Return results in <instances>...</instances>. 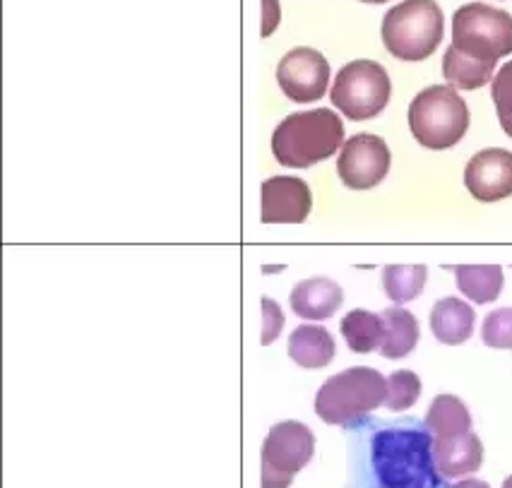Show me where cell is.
<instances>
[{"label":"cell","mask_w":512,"mask_h":488,"mask_svg":"<svg viewBox=\"0 0 512 488\" xmlns=\"http://www.w3.org/2000/svg\"><path fill=\"white\" fill-rule=\"evenodd\" d=\"M279 22V3L277 0H263V37H270Z\"/></svg>","instance_id":"obj_27"},{"label":"cell","mask_w":512,"mask_h":488,"mask_svg":"<svg viewBox=\"0 0 512 488\" xmlns=\"http://www.w3.org/2000/svg\"><path fill=\"white\" fill-rule=\"evenodd\" d=\"M335 351V337L323 325H299L289 335V359L301 368H325Z\"/></svg>","instance_id":"obj_16"},{"label":"cell","mask_w":512,"mask_h":488,"mask_svg":"<svg viewBox=\"0 0 512 488\" xmlns=\"http://www.w3.org/2000/svg\"><path fill=\"white\" fill-rule=\"evenodd\" d=\"M315 455L313 431L301 421L272 426L263 443V488H289Z\"/></svg>","instance_id":"obj_8"},{"label":"cell","mask_w":512,"mask_h":488,"mask_svg":"<svg viewBox=\"0 0 512 488\" xmlns=\"http://www.w3.org/2000/svg\"><path fill=\"white\" fill-rule=\"evenodd\" d=\"M388 378L375 368L356 366L327 378L315 395V414L330 426H351L383 407Z\"/></svg>","instance_id":"obj_3"},{"label":"cell","mask_w":512,"mask_h":488,"mask_svg":"<svg viewBox=\"0 0 512 488\" xmlns=\"http://www.w3.org/2000/svg\"><path fill=\"white\" fill-rule=\"evenodd\" d=\"M392 164L388 142L378 135H354L342 145L337 174L351 190H371L385 181Z\"/></svg>","instance_id":"obj_9"},{"label":"cell","mask_w":512,"mask_h":488,"mask_svg":"<svg viewBox=\"0 0 512 488\" xmlns=\"http://www.w3.org/2000/svg\"><path fill=\"white\" fill-rule=\"evenodd\" d=\"M433 455H436L438 472L445 479H455V476L479 472L484 464V445L472 431L452 438H433Z\"/></svg>","instance_id":"obj_14"},{"label":"cell","mask_w":512,"mask_h":488,"mask_svg":"<svg viewBox=\"0 0 512 488\" xmlns=\"http://www.w3.org/2000/svg\"><path fill=\"white\" fill-rule=\"evenodd\" d=\"M421 395V380L414 371H395L388 378V397L385 407L390 412H407L412 409Z\"/></svg>","instance_id":"obj_23"},{"label":"cell","mask_w":512,"mask_h":488,"mask_svg":"<svg viewBox=\"0 0 512 488\" xmlns=\"http://www.w3.org/2000/svg\"><path fill=\"white\" fill-rule=\"evenodd\" d=\"M392 82L388 70L375 61H351L339 70L330 101L351 121L375 118L390 104Z\"/></svg>","instance_id":"obj_7"},{"label":"cell","mask_w":512,"mask_h":488,"mask_svg":"<svg viewBox=\"0 0 512 488\" xmlns=\"http://www.w3.org/2000/svg\"><path fill=\"white\" fill-rule=\"evenodd\" d=\"M445 17L436 0H404L383 17V44L400 61H426L443 41Z\"/></svg>","instance_id":"obj_4"},{"label":"cell","mask_w":512,"mask_h":488,"mask_svg":"<svg viewBox=\"0 0 512 488\" xmlns=\"http://www.w3.org/2000/svg\"><path fill=\"white\" fill-rule=\"evenodd\" d=\"M344 145V123L335 111L313 109L291 113L275 128L272 154L289 169H311Z\"/></svg>","instance_id":"obj_2"},{"label":"cell","mask_w":512,"mask_h":488,"mask_svg":"<svg viewBox=\"0 0 512 488\" xmlns=\"http://www.w3.org/2000/svg\"><path fill=\"white\" fill-rule=\"evenodd\" d=\"M371 462L383 488H443L433 436L421 428H385L373 436Z\"/></svg>","instance_id":"obj_1"},{"label":"cell","mask_w":512,"mask_h":488,"mask_svg":"<svg viewBox=\"0 0 512 488\" xmlns=\"http://www.w3.org/2000/svg\"><path fill=\"white\" fill-rule=\"evenodd\" d=\"M277 82L291 101L308 104L325 97L330 82V63L320 51L299 46L291 49L277 65Z\"/></svg>","instance_id":"obj_10"},{"label":"cell","mask_w":512,"mask_h":488,"mask_svg":"<svg viewBox=\"0 0 512 488\" xmlns=\"http://www.w3.org/2000/svg\"><path fill=\"white\" fill-rule=\"evenodd\" d=\"M284 330V313L279 303L270 296H263V335H260V344L270 347L275 339L282 335Z\"/></svg>","instance_id":"obj_26"},{"label":"cell","mask_w":512,"mask_h":488,"mask_svg":"<svg viewBox=\"0 0 512 488\" xmlns=\"http://www.w3.org/2000/svg\"><path fill=\"white\" fill-rule=\"evenodd\" d=\"M503 488H512V476H508V479L503 481Z\"/></svg>","instance_id":"obj_30"},{"label":"cell","mask_w":512,"mask_h":488,"mask_svg":"<svg viewBox=\"0 0 512 488\" xmlns=\"http://www.w3.org/2000/svg\"><path fill=\"white\" fill-rule=\"evenodd\" d=\"M426 265H388L383 270V289L392 303H409L426 287Z\"/></svg>","instance_id":"obj_22"},{"label":"cell","mask_w":512,"mask_h":488,"mask_svg":"<svg viewBox=\"0 0 512 488\" xmlns=\"http://www.w3.org/2000/svg\"><path fill=\"white\" fill-rule=\"evenodd\" d=\"M450 488H491V486H488L486 481H481V479H462Z\"/></svg>","instance_id":"obj_28"},{"label":"cell","mask_w":512,"mask_h":488,"mask_svg":"<svg viewBox=\"0 0 512 488\" xmlns=\"http://www.w3.org/2000/svg\"><path fill=\"white\" fill-rule=\"evenodd\" d=\"M426 431L433 438H452L472 431V414L467 404L455 395H438L428 407Z\"/></svg>","instance_id":"obj_19"},{"label":"cell","mask_w":512,"mask_h":488,"mask_svg":"<svg viewBox=\"0 0 512 488\" xmlns=\"http://www.w3.org/2000/svg\"><path fill=\"white\" fill-rule=\"evenodd\" d=\"M496 73V65H486L479 61H472V58L462 56L460 51H455L448 46L443 56V75L445 80L450 82V87L455 89H479L488 85Z\"/></svg>","instance_id":"obj_21"},{"label":"cell","mask_w":512,"mask_h":488,"mask_svg":"<svg viewBox=\"0 0 512 488\" xmlns=\"http://www.w3.org/2000/svg\"><path fill=\"white\" fill-rule=\"evenodd\" d=\"M409 128L426 150H450L469 130V106L455 87L433 85L409 104Z\"/></svg>","instance_id":"obj_5"},{"label":"cell","mask_w":512,"mask_h":488,"mask_svg":"<svg viewBox=\"0 0 512 488\" xmlns=\"http://www.w3.org/2000/svg\"><path fill=\"white\" fill-rule=\"evenodd\" d=\"M464 186L479 202H498L512 195V152L481 150L464 169Z\"/></svg>","instance_id":"obj_12"},{"label":"cell","mask_w":512,"mask_h":488,"mask_svg":"<svg viewBox=\"0 0 512 488\" xmlns=\"http://www.w3.org/2000/svg\"><path fill=\"white\" fill-rule=\"evenodd\" d=\"M361 3H368V5H383V3H388V0H361Z\"/></svg>","instance_id":"obj_29"},{"label":"cell","mask_w":512,"mask_h":488,"mask_svg":"<svg viewBox=\"0 0 512 488\" xmlns=\"http://www.w3.org/2000/svg\"><path fill=\"white\" fill-rule=\"evenodd\" d=\"M339 330H342L344 339H347L349 349L356 351V354H371V351L383 347L385 323L383 315L378 313L356 308V311L344 315Z\"/></svg>","instance_id":"obj_20"},{"label":"cell","mask_w":512,"mask_h":488,"mask_svg":"<svg viewBox=\"0 0 512 488\" xmlns=\"http://www.w3.org/2000/svg\"><path fill=\"white\" fill-rule=\"evenodd\" d=\"M455 272L457 287L469 301L493 303L503 291L505 277L500 265H450Z\"/></svg>","instance_id":"obj_18"},{"label":"cell","mask_w":512,"mask_h":488,"mask_svg":"<svg viewBox=\"0 0 512 488\" xmlns=\"http://www.w3.org/2000/svg\"><path fill=\"white\" fill-rule=\"evenodd\" d=\"M344 301V291L335 279L311 277L296 284L289 294L291 311L303 320H327L339 311Z\"/></svg>","instance_id":"obj_13"},{"label":"cell","mask_w":512,"mask_h":488,"mask_svg":"<svg viewBox=\"0 0 512 488\" xmlns=\"http://www.w3.org/2000/svg\"><path fill=\"white\" fill-rule=\"evenodd\" d=\"M491 97L496 104L500 128L505 130L508 138H512V61L505 63L493 77Z\"/></svg>","instance_id":"obj_24"},{"label":"cell","mask_w":512,"mask_h":488,"mask_svg":"<svg viewBox=\"0 0 512 488\" xmlns=\"http://www.w3.org/2000/svg\"><path fill=\"white\" fill-rule=\"evenodd\" d=\"M481 339L491 349H512V308L488 313L481 325Z\"/></svg>","instance_id":"obj_25"},{"label":"cell","mask_w":512,"mask_h":488,"mask_svg":"<svg viewBox=\"0 0 512 488\" xmlns=\"http://www.w3.org/2000/svg\"><path fill=\"white\" fill-rule=\"evenodd\" d=\"M385 323V339L380 354L385 359H404L407 354H412L419 344V320L414 318V313H409L407 308L392 306L385 308L383 313Z\"/></svg>","instance_id":"obj_17"},{"label":"cell","mask_w":512,"mask_h":488,"mask_svg":"<svg viewBox=\"0 0 512 488\" xmlns=\"http://www.w3.org/2000/svg\"><path fill=\"white\" fill-rule=\"evenodd\" d=\"M474 323V308L455 296L440 299L431 311V332L438 342L448 344V347L467 342L474 335Z\"/></svg>","instance_id":"obj_15"},{"label":"cell","mask_w":512,"mask_h":488,"mask_svg":"<svg viewBox=\"0 0 512 488\" xmlns=\"http://www.w3.org/2000/svg\"><path fill=\"white\" fill-rule=\"evenodd\" d=\"M452 49L496 65L512 53V15L486 3H467L452 15Z\"/></svg>","instance_id":"obj_6"},{"label":"cell","mask_w":512,"mask_h":488,"mask_svg":"<svg viewBox=\"0 0 512 488\" xmlns=\"http://www.w3.org/2000/svg\"><path fill=\"white\" fill-rule=\"evenodd\" d=\"M263 224H303L311 214L313 195L306 181L296 176H272L260 186Z\"/></svg>","instance_id":"obj_11"}]
</instances>
